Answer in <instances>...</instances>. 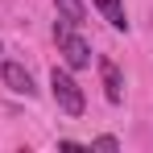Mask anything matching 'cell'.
Returning a JSON list of instances; mask_svg holds the SVG:
<instances>
[{"instance_id":"cell-8","label":"cell","mask_w":153,"mask_h":153,"mask_svg":"<svg viewBox=\"0 0 153 153\" xmlns=\"http://www.w3.org/2000/svg\"><path fill=\"white\" fill-rule=\"evenodd\" d=\"M0 50H4V46H0Z\"/></svg>"},{"instance_id":"cell-7","label":"cell","mask_w":153,"mask_h":153,"mask_svg":"<svg viewBox=\"0 0 153 153\" xmlns=\"http://www.w3.org/2000/svg\"><path fill=\"white\" fill-rule=\"evenodd\" d=\"M91 145H95V149H120V141H116V137H95Z\"/></svg>"},{"instance_id":"cell-1","label":"cell","mask_w":153,"mask_h":153,"mask_svg":"<svg viewBox=\"0 0 153 153\" xmlns=\"http://www.w3.org/2000/svg\"><path fill=\"white\" fill-rule=\"evenodd\" d=\"M50 91H54V103L66 112V116H83V108H87V100H83V91H79V83L66 71H58L54 66L50 71Z\"/></svg>"},{"instance_id":"cell-3","label":"cell","mask_w":153,"mask_h":153,"mask_svg":"<svg viewBox=\"0 0 153 153\" xmlns=\"http://www.w3.org/2000/svg\"><path fill=\"white\" fill-rule=\"evenodd\" d=\"M100 75H103V95L108 103H120L124 100V79H120V66L112 58H100Z\"/></svg>"},{"instance_id":"cell-6","label":"cell","mask_w":153,"mask_h":153,"mask_svg":"<svg viewBox=\"0 0 153 153\" xmlns=\"http://www.w3.org/2000/svg\"><path fill=\"white\" fill-rule=\"evenodd\" d=\"M95 8L108 17L112 29H128V17H124V4H120V0H95Z\"/></svg>"},{"instance_id":"cell-4","label":"cell","mask_w":153,"mask_h":153,"mask_svg":"<svg viewBox=\"0 0 153 153\" xmlns=\"http://www.w3.org/2000/svg\"><path fill=\"white\" fill-rule=\"evenodd\" d=\"M0 75H4V83H8V91H17V95H25V100L37 91V87H33V75H29L21 62H4V71H0Z\"/></svg>"},{"instance_id":"cell-5","label":"cell","mask_w":153,"mask_h":153,"mask_svg":"<svg viewBox=\"0 0 153 153\" xmlns=\"http://www.w3.org/2000/svg\"><path fill=\"white\" fill-rule=\"evenodd\" d=\"M54 8H58V17H62V25L79 29L87 21V8H83V0H54Z\"/></svg>"},{"instance_id":"cell-2","label":"cell","mask_w":153,"mask_h":153,"mask_svg":"<svg viewBox=\"0 0 153 153\" xmlns=\"http://www.w3.org/2000/svg\"><path fill=\"white\" fill-rule=\"evenodd\" d=\"M54 37H58V50H62V58H66V66H71V71L91 66V46H87L71 25H54Z\"/></svg>"}]
</instances>
